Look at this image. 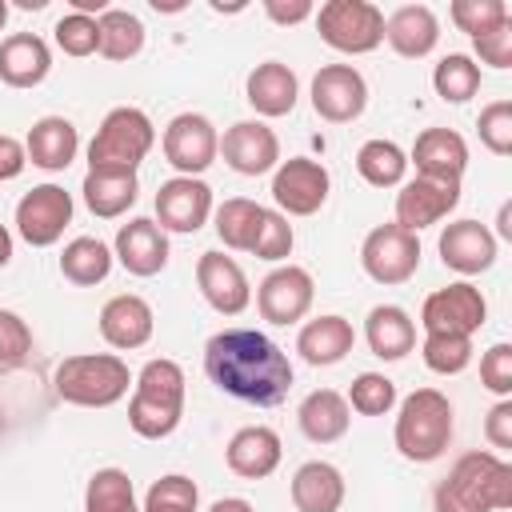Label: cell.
Instances as JSON below:
<instances>
[{"label":"cell","instance_id":"1","mask_svg":"<svg viewBox=\"0 0 512 512\" xmlns=\"http://www.w3.org/2000/svg\"><path fill=\"white\" fill-rule=\"evenodd\" d=\"M208 380L256 408H272L292 388V360L284 348L256 328H224L204 344Z\"/></svg>","mask_w":512,"mask_h":512},{"label":"cell","instance_id":"2","mask_svg":"<svg viewBox=\"0 0 512 512\" xmlns=\"http://www.w3.org/2000/svg\"><path fill=\"white\" fill-rule=\"evenodd\" d=\"M436 512H500L512 504V464L496 452H464L432 492Z\"/></svg>","mask_w":512,"mask_h":512},{"label":"cell","instance_id":"3","mask_svg":"<svg viewBox=\"0 0 512 512\" xmlns=\"http://www.w3.org/2000/svg\"><path fill=\"white\" fill-rule=\"evenodd\" d=\"M184 416V368L168 356H156L140 368L128 400V424L144 440H164L180 428Z\"/></svg>","mask_w":512,"mask_h":512},{"label":"cell","instance_id":"4","mask_svg":"<svg viewBox=\"0 0 512 512\" xmlns=\"http://www.w3.org/2000/svg\"><path fill=\"white\" fill-rule=\"evenodd\" d=\"M452 400L440 388H416L400 400V416H396V452L412 464H432L448 452L452 444Z\"/></svg>","mask_w":512,"mask_h":512},{"label":"cell","instance_id":"5","mask_svg":"<svg viewBox=\"0 0 512 512\" xmlns=\"http://www.w3.org/2000/svg\"><path fill=\"white\" fill-rule=\"evenodd\" d=\"M132 372L116 352H80L64 356L52 372V388L64 404L76 408H112L128 396Z\"/></svg>","mask_w":512,"mask_h":512},{"label":"cell","instance_id":"6","mask_svg":"<svg viewBox=\"0 0 512 512\" xmlns=\"http://www.w3.org/2000/svg\"><path fill=\"white\" fill-rule=\"evenodd\" d=\"M152 144H156V128L148 112L132 104L112 108L88 144V172H136L140 160L152 152Z\"/></svg>","mask_w":512,"mask_h":512},{"label":"cell","instance_id":"7","mask_svg":"<svg viewBox=\"0 0 512 512\" xmlns=\"http://www.w3.org/2000/svg\"><path fill=\"white\" fill-rule=\"evenodd\" d=\"M316 32L344 56H364L384 40V12L368 0H328L316 12Z\"/></svg>","mask_w":512,"mask_h":512},{"label":"cell","instance_id":"8","mask_svg":"<svg viewBox=\"0 0 512 512\" xmlns=\"http://www.w3.org/2000/svg\"><path fill=\"white\" fill-rule=\"evenodd\" d=\"M484 320H488V300L468 280H456L448 288H436L424 300V308H420L424 336L428 332H440V336H472V332L484 328Z\"/></svg>","mask_w":512,"mask_h":512},{"label":"cell","instance_id":"9","mask_svg":"<svg viewBox=\"0 0 512 512\" xmlns=\"http://www.w3.org/2000/svg\"><path fill=\"white\" fill-rule=\"evenodd\" d=\"M360 264L376 284H408L420 268V240L400 224H376L360 244Z\"/></svg>","mask_w":512,"mask_h":512},{"label":"cell","instance_id":"10","mask_svg":"<svg viewBox=\"0 0 512 512\" xmlns=\"http://www.w3.org/2000/svg\"><path fill=\"white\" fill-rule=\"evenodd\" d=\"M164 160L180 172V176H200L216 164L220 156V136H216V124L200 112H180L168 120L164 128Z\"/></svg>","mask_w":512,"mask_h":512},{"label":"cell","instance_id":"11","mask_svg":"<svg viewBox=\"0 0 512 512\" xmlns=\"http://www.w3.org/2000/svg\"><path fill=\"white\" fill-rule=\"evenodd\" d=\"M328 188H332L328 168L320 160H308V156L280 160L276 172H272V200L288 216H312V212H320L324 200H328Z\"/></svg>","mask_w":512,"mask_h":512},{"label":"cell","instance_id":"12","mask_svg":"<svg viewBox=\"0 0 512 512\" xmlns=\"http://www.w3.org/2000/svg\"><path fill=\"white\" fill-rule=\"evenodd\" d=\"M72 224V196L60 184H36L16 204V232L32 248H48Z\"/></svg>","mask_w":512,"mask_h":512},{"label":"cell","instance_id":"13","mask_svg":"<svg viewBox=\"0 0 512 512\" xmlns=\"http://www.w3.org/2000/svg\"><path fill=\"white\" fill-rule=\"evenodd\" d=\"M312 296H316V284L308 276V268L300 264H280L272 268L260 288H256V308L268 324H296L308 316L312 308Z\"/></svg>","mask_w":512,"mask_h":512},{"label":"cell","instance_id":"14","mask_svg":"<svg viewBox=\"0 0 512 512\" xmlns=\"http://www.w3.org/2000/svg\"><path fill=\"white\" fill-rule=\"evenodd\" d=\"M312 108L328 124H352L368 108V84L352 64H324L312 76Z\"/></svg>","mask_w":512,"mask_h":512},{"label":"cell","instance_id":"15","mask_svg":"<svg viewBox=\"0 0 512 512\" xmlns=\"http://www.w3.org/2000/svg\"><path fill=\"white\" fill-rule=\"evenodd\" d=\"M460 204V180H432V176H416L408 184H400L396 192V220L404 232H420L440 224L452 208Z\"/></svg>","mask_w":512,"mask_h":512},{"label":"cell","instance_id":"16","mask_svg":"<svg viewBox=\"0 0 512 512\" xmlns=\"http://www.w3.org/2000/svg\"><path fill=\"white\" fill-rule=\"evenodd\" d=\"M212 216V188L200 176H172L156 192V224L164 232H200Z\"/></svg>","mask_w":512,"mask_h":512},{"label":"cell","instance_id":"17","mask_svg":"<svg viewBox=\"0 0 512 512\" xmlns=\"http://www.w3.org/2000/svg\"><path fill=\"white\" fill-rule=\"evenodd\" d=\"M220 156L240 176H264L280 164V140L264 120H236L220 136Z\"/></svg>","mask_w":512,"mask_h":512},{"label":"cell","instance_id":"18","mask_svg":"<svg viewBox=\"0 0 512 512\" xmlns=\"http://www.w3.org/2000/svg\"><path fill=\"white\" fill-rule=\"evenodd\" d=\"M196 288L208 300V308H216L220 316H240L252 300L244 268L224 252H204L196 260Z\"/></svg>","mask_w":512,"mask_h":512},{"label":"cell","instance_id":"19","mask_svg":"<svg viewBox=\"0 0 512 512\" xmlns=\"http://www.w3.org/2000/svg\"><path fill=\"white\" fill-rule=\"evenodd\" d=\"M436 248H440L444 268H452L460 276H476V272H488L496 264V236L480 220H452L440 232Z\"/></svg>","mask_w":512,"mask_h":512},{"label":"cell","instance_id":"20","mask_svg":"<svg viewBox=\"0 0 512 512\" xmlns=\"http://www.w3.org/2000/svg\"><path fill=\"white\" fill-rule=\"evenodd\" d=\"M152 328H156L152 304L136 292H120L100 308V336L108 348H120V352L144 348L152 340Z\"/></svg>","mask_w":512,"mask_h":512},{"label":"cell","instance_id":"21","mask_svg":"<svg viewBox=\"0 0 512 512\" xmlns=\"http://www.w3.org/2000/svg\"><path fill=\"white\" fill-rule=\"evenodd\" d=\"M112 256H116L132 276H156V272H164V264H168V232H164L156 220L136 216V220L120 224Z\"/></svg>","mask_w":512,"mask_h":512},{"label":"cell","instance_id":"22","mask_svg":"<svg viewBox=\"0 0 512 512\" xmlns=\"http://www.w3.org/2000/svg\"><path fill=\"white\" fill-rule=\"evenodd\" d=\"M280 456H284L280 436H276L268 424H248V428H240V432L228 440V448H224L228 468H232L236 476H244V480H264V476H272V472L280 468Z\"/></svg>","mask_w":512,"mask_h":512},{"label":"cell","instance_id":"23","mask_svg":"<svg viewBox=\"0 0 512 512\" xmlns=\"http://www.w3.org/2000/svg\"><path fill=\"white\" fill-rule=\"evenodd\" d=\"M52 72V52L36 32H12L0 40V80L8 88H36Z\"/></svg>","mask_w":512,"mask_h":512},{"label":"cell","instance_id":"24","mask_svg":"<svg viewBox=\"0 0 512 512\" xmlns=\"http://www.w3.org/2000/svg\"><path fill=\"white\" fill-rule=\"evenodd\" d=\"M420 176H432V180H460L464 168H468V144L460 132L452 128H424L412 144V156Z\"/></svg>","mask_w":512,"mask_h":512},{"label":"cell","instance_id":"25","mask_svg":"<svg viewBox=\"0 0 512 512\" xmlns=\"http://www.w3.org/2000/svg\"><path fill=\"white\" fill-rule=\"evenodd\" d=\"M384 40L392 44L396 56L404 60H420L436 48L440 40V20L428 4H400L388 20H384Z\"/></svg>","mask_w":512,"mask_h":512},{"label":"cell","instance_id":"26","mask_svg":"<svg viewBox=\"0 0 512 512\" xmlns=\"http://www.w3.org/2000/svg\"><path fill=\"white\" fill-rule=\"evenodd\" d=\"M24 152L36 168L44 172H64L76 152H80V132L72 120L64 116H40L32 128H28V140H24Z\"/></svg>","mask_w":512,"mask_h":512},{"label":"cell","instance_id":"27","mask_svg":"<svg viewBox=\"0 0 512 512\" xmlns=\"http://www.w3.org/2000/svg\"><path fill=\"white\" fill-rule=\"evenodd\" d=\"M244 92H248V104L260 116H288L296 108V100H300V80H296V72L288 64L264 60V64H256L248 72Z\"/></svg>","mask_w":512,"mask_h":512},{"label":"cell","instance_id":"28","mask_svg":"<svg viewBox=\"0 0 512 512\" xmlns=\"http://www.w3.org/2000/svg\"><path fill=\"white\" fill-rule=\"evenodd\" d=\"M352 344H356V332H352V324H348L344 316H316V320H308V324L300 328V336H296V352H300L304 364H312V368H332V364H340V360L352 352Z\"/></svg>","mask_w":512,"mask_h":512},{"label":"cell","instance_id":"29","mask_svg":"<svg viewBox=\"0 0 512 512\" xmlns=\"http://www.w3.org/2000/svg\"><path fill=\"white\" fill-rule=\"evenodd\" d=\"M296 420H300V432L312 440V444H332L348 432L352 424V408L348 400L336 392V388H316L300 400L296 408Z\"/></svg>","mask_w":512,"mask_h":512},{"label":"cell","instance_id":"30","mask_svg":"<svg viewBox=\"0 0 512 512\" xmlns=\"http://www.w3.org/2000/svg\"><path fill=\"white\" fill-rule=\"evenodd\" d=\"M292 504L296 512H340L344 504V476L328 460H308L292 476Z\"/></svg>","mask_w":512,"mask_h":512},{"label":"cell","instance_id":"31","mask_svg":"<svg viewBox=\"0 0 512 512\" xmlns=\"http://www.w3.org/2000/svg\"><path fill=\"white\" fill-rule=\"evenodd\" d=\"M364 340L380 360H404L416 348V324L400 304H376L364 320Z\"/></svg>","mask_w":512,"mask_h":512},{"label":"cell","instance_id":"32","mask_svg":"<svg viewBox=\"0 0 512 512\" xmlns=\"http://www.w3.org/2000/svg\"><path fill=\"white\" fill-rule=\"evenodd\" d=\"M136 192H140L136 172H88L84 184H80V196H84L88 212L100 216V220L124 216L136 204Z\"/></svg>","mask_w":512,"mask_h":512},{"label":"cell","instance_id":"33","mask_svg":"<svg viewBox=\"0 0 512 512\" xmlns=\"http://www.w3.org/2000/svg\"><path fill=\"white\" fill-rule=\"evenodd\" d=\"M112 260H116V256H112V248H108L104 240H96V236H76V240H68L64 252H60V276H64L68 284H76V288H92V284L108 280Z\"/></svg>","mask_w":512,"mask_h":512},{"label":"cell","instance_id":"34","mask_svg":"<svg viewBox=\"0 0 512 512\" xmlns=\"http://www.w3.org/2000/svg\"><path fill=\"white\" fill-rule=\"evenodd\" d=\"M100 28V56L104 60H132L144 48V24L128 8H108L96 16Z\"/></svg>","mask_w":512,"mask_h":512},{"label":"cell","instance_id":"35","mask_svg":"<svg viewBox=\"0 0 512 512\" xmlns=\"http://www.w3.org/2000/svg\"><path fill=\"white\" fill-rule=\"evenodd\" d=\"M356 172L372 184V188H396L404 184V172H408V156L400 144L392 140H364L356 148Z\"/></svg>","mask_w":512,"mask_h":512},{"label":"cell","instance_id":"36","mask_svg":"<svg viewBox=\"0 0 512 512\" xmlns=\"http://www.w3.org/2000/svg\"><path fill=\"white\" fill-rule=\"evenodd\" d=\"M84 512H140L132 476L124 468H96L84 488Z\"/></svg>","mask_w":512,"mask_h":512},{"label":"cell","instance_id":"37","mask_svg":"<svg viewBox=\"0 0 512 512\" xmlns=\"http://www.w3.org/2000/svg\"><path fill=\"white\" fill-rule=\"evenodd\" d=\"M260 216H264V204H256L248 196H232L216 208V236L224 240V248L248 252L256 240V228H260Z\"/></svg>","mask_w":512,"mask_h":512},{"label":"cell","instance_id":"38","mask_svg":"<svg viewBox=\"0 0 512 512\" xmlns=\"http://www.w3.org/2000/svg\"><path fill=\"white\" fill-rule=\"evenodd\" d=\"M432 88L444 104H464L480 92V64L464 52H448L436 68H432Z\"/></svg>","mask_w":512,"mask_h":512},{"label":"cell","instance_id":"39","mask_svg":"<svg viewBox=\"0 0 512 512\" xmlns=\"http://www.w3.org/2000/svg\"><path fill=\"white\" fill-rule=\"evenodd\" d=\"M140 512H200V488H196V480L168 472V476L152 480Z\"/></svg>","mask_w":512,"mask_h":512},{"label":"cell","instance_id":"40","mask_svg":"<svg viewBox=\"0 0 512 512\" xmlns=\"http://www.w3.org/2000/svg\"><path fill=\"white\" fill-rule=\"evenodd\" d=\"M420 356L424 364L436 372V376H456L472 364V336H440V332H428L424 344H420Z\"/></svg>","mask_w":512,"mask_h":512},{"label":"cell","instance_id":"41","mask_svg":"<svg viewBox=\"0 0 512 512\" xmlns=\"http://www.w3.org/2000/svg\"><path fill=\"white\" fill-rule=\"evenodd\" d=\"M348 408L360 412V416H384L396 408V384L384 376V372H360L348 388Z\"/></svg>","mask_w":512,"mask_h":512},{"label":"cell","instance_id":"42","mask_svg":"<svg viewBox=\"0 0 512 512\" xmlns=\"http://www.w3.org/2000/svg\"><path fill=\"white\" fill-rule=\"evenodd\" d=\"M292 244H296V236H292L288 216L276 212V208H264L260 228H256V240H252L248 252H252L256 260H288V256H292Z\"/></svg>","mask_w":512,"mask_h":512},{"label":"cell","instance_id":"43","mask_svg":"<svg viewBox=\"0 0 512 512\" xmlns=\"http://www.w3.org/2000/svg\"><path fill=\"white\" fill-rule=\"evenodd\" d=\"M448 16H452V24H456L460 32H468V36L476 40V36H484V32H492L496 24L508 20V4H504V0H452Z\"/></svg>","mask_w":512,"mask_h":512},{"label":"cell","instance_id":"44","mask_svg":"<svg viewBox=\"0 0 512 512\" xmlns=\"http://www.w3.org/2000/svg\"><path fill=\"white\" fill-rule=\"evenodd\" d=\"M56 48L64 56H92L100 52V28H96V16H80V12H68L56 20Z\"/></svg>","mask_w":512,"mask_h":512},{"label":"cell","instance_id":"45","mask_svg":"<svg viewBox=\"0 0 512 512\" xmlns=\"http://www.w3.org/2000/svg\"><path fill=\"white\" fill-rule=\"evenodd\" d=\"M480 144L492 156H508L512 152V100H492L488 108H480Z\"/></svg>","mask_w":512,"mask_h":512},{"label":"cell","instance_id":"46","mask_svg":"<svg viewBox=\"0 0 512 512\" xmlns=\"http://www.w3.org/2000/svg\"><path fill=\"white\" fill-rule=\"evenodd\" d=\"M480 384L496 392L500 400L512 396V344H492L480 356Z\"/></svg>","mask_w":512,"mask_h":512},{"label":"cell","instance_id":"47","mask_svg":"<svg viewBox=\"0 0 512 512\" xmlns=\"http://www.w3.org/2000/svg\"><path fill=\"white\" fill-rule=\"evenodd\" d=\"M32 352V328L20 312L0 308V364H20Z\"/></svg>","mask_w":512,"mask_h":512},{"label":"cell","instance_id":"48","mask_svg":"<svg viewBox=\"0 0 512 512\" xmlns=\"http://www.w3.org/2000/svg\"><path fill=\"white\" fill-rule=\"evenodd\" d=\"M476 44V56L484 60V64H492V68H512V16L504 20V24H496L492 32H484V36H476L472 40Z\"/></svg>","mask_w":512,"mask_h":512},{"label":"cell","instance_id":"49","mask_svg":"<svg viewBox=\"0 0 512 512\" xmlns=\"http://www.w3.org/2000/svg\"><path fill=\"white\" fill-rule=\"evenodd\" d=\"M484 436H488V444L492 448H512V400H500V404H492V412H488V420H484Z\"/></svg>","mask_w":512,"mask_h":512},{"label":"cell","instance_id":"50","mask_svg":"<svg viewBox=\"0 0 512 512\" xmlns=\"http://www.w3.org/2000/svg\"><path fill=\"white\" fill-rule=\"evenodd\" d=\"M24 164H28L24 144H20L16 136L0 132V180H16V176L24 172Z\"/></svg>","mask_w":512,"mask_h":512},{"label":"cell","instance_id":"51","mask_svg":"<svg viewBox=\"0 0 512 512\" xmlns=\"http://www.w3.org/2000/svg\"><path fill=\"white\" fill-rule=\"evenodd\" d=\"M264 12H268L276 24H300V20L316 16V8H312L308 0H292V4H284V0H264Z\"/></svg>","mask_w":512,"mask_h":512},{"label":"cell","instance_id":"52","mask_svg":"<svg viewBox=\"0 0 512 512\" xmlns=\"http://www.w3.org/2000/svg\"><path fill=\"white\" fill-rule=\"evenodd\" d=\"M208 512H252V504H248L244 496H224V500H216Z\"/></svg>","mask_w":512,"mask_h":512},{"label":"cell","instance_id":"53","mask_svg":"<svg viewBox=\"0 0 512 512\" xmlns=\"http://www.w3.org/2000/svg\"><path fill=\"white\" fill-rule=\"evenodd\" d=\"M8 260H12V232L0 224V268H4Z\"/></svg>","mask_w":512,"mask_h":512},{"label":"cell","instance_id":"54","mask_svg":"<svg viewBox=\"0 0 512 512\" xmlns=\"http://www.w3.org/2000/svg\"><path fill=\"white\" fill-rule=\"evenodd\" d=\"M508 216H512V208L504 204V208H500V236H512V224H508Z\"/></svg>","mask_w":512,"mask_h":512},{"label":"cell","instance_id":"55","mask_svg":"<svg viewBox=\"0 0 512 512\" xmlns=\"http://www.w3.org/2000/svg\"><path fill=\"white\" fill-rule=\"evenodd\" d=\"M8 24V0H0V28Z\"/></svg>","mask_w":512,"mask_h":512}]
</instances>
